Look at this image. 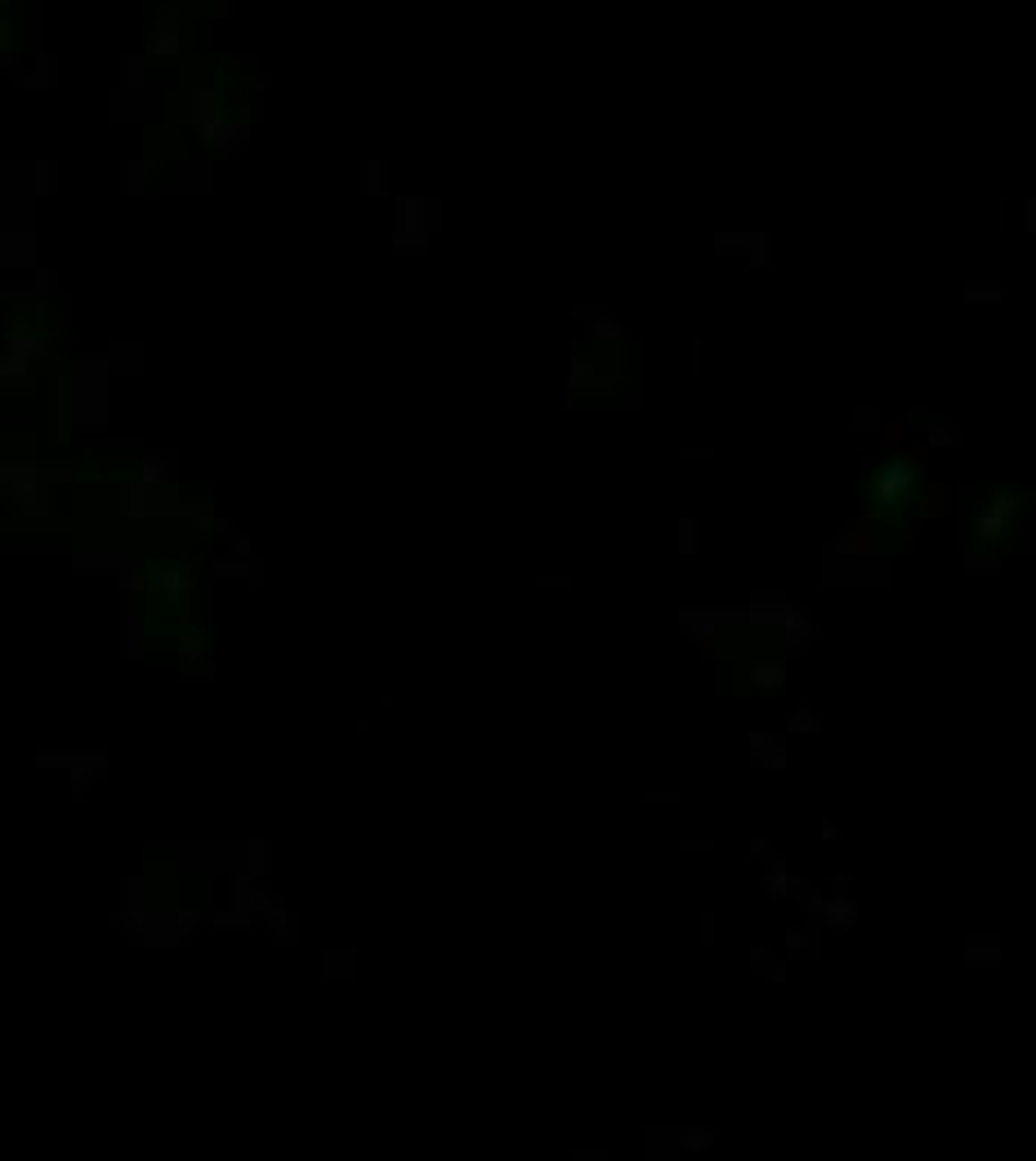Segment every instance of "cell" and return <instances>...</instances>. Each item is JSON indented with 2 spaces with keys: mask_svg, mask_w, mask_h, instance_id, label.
I'll return each mask as SVG.
<instances>
[{
  "mask_svg": "<svg viewBox=\"0 0 1036 1161\" xmlns=\"http://www.w3.org/2000/svg\"><path fill=\"white\" fill-rule=\"evenodd\" d=\"M817 916L826 920V929L849 934V929H853V920H858V903H849V898H831L826 907H817Z\"/></svg>",
  "mask_w": 1036,
  "mask_h": 1161,
  "instance_id": "1",
  "label": "cell"
},
{
  "mask_svg": "<svg viewBox=\"0 0 1036 1161\" xmlns=\"http://www.w3.org/2000/svg\"><path fill=\"white\" fill-rule=\"evenodd\" d=\"M750 750H755V760H759V764H773V769L786 764V746H782V737H773V733H750Z\"/></svg>",
  "mask_w": 1036,
  "mask_h": 1161,
  "instance_id": "2",
  "label": "cell"
},
{
  "mask_svg": "<svg viewBox=\"0 0 1036 1161\" xmlns=\"http://www.w3.org/2000/svg\"><path fill=\"white\" fill-rule=\"evenodd\" d=\"M750 679H755L759 688H782V684H786V670H782L778 661H759V666L750 670Z\"/></svg>",
  "mask_w": 1036,
  "mask_h": 1161,
  "instance_id": "3",
  "label": "cell"
},
{
  "mask_svg": "<svg viewBox=\"0 0 1036 1161\" xmlns=\"http://www.w3.org/2000/svg\"><path fill=\"white\" fill-rule=\"evenodd\" d=\"M778 867H782V862H773V875H764V894H769V898H786V889H795V884H800V880L782 875Z\"/></svg>",
  "mask_w": 1036,
  "mask_h": 1161,
  "instance_id": "4",
  "label": "cell"
},
{
  "mask_svg": "<svg viewBox=\"0 0 1036 1161\" xmlns=\"http://www.w3.org/2000/svg\"><path fill=\"white\" fill-rule=\"evenodd\" d=\"M791 728H795V733H813V728H817V715H813V706H809V702H800V706H795V715H791Z\"/></svg>",
  "mask_w": 1036,
  "mask_h": 1161,
  "instance_id": "5",
  "label": "cell"
},
{
  "mask_svg": "<svg viewBox=\"0 0 1036 1161\" xmlns=\"http://www.w3.org/2000/svg\"><path fill=\"white\" fill-rule=\"evenodd\" d=\"M679 1139H683V1148H697V1152L715 1148V1135H711V1130H683Z\"/></svg>",
  "mask_w": 1036,
  "mask_h": 1161,
  "instance_id": "6",
  "label": "cell"
},
{
  "mask_svg": "<svg viewBox=\"0 0 1036 1161\" xmlns=\"http://www.w3.org/2000/svg\"><path fill=\"white\" fill-rule=\"evenodd\" d=\"M786 947H791V956H800V951H813V938H809V934H804V925H800V929H791V934H786Z\"/></svg>",
  "mask_w": 1036,
  "mask_h": 1161,
  "instance_id": "7",
  "label": "cell"
},
{
  "mask_svg": "<svg viewBox=\"0 0 1036 1161\" xmlns=\"http://www.w3.org/2000/svg\"><path fill=\"white\" fill-rule=\"evenodd\" d=\"M161 590H166V599H179L183 594V577L179 572H161Z\"/></svg>",
  "mask_w": 1036,
  "mask_h": 1161,
  "instance_id": "8",
  "label": "cell"
},
{
  "mask_svg": "<svg viewBox=\"0 0 1036 1161\" xmlns=\"http://www.w3.org/2000/svg\"><path fill=\"white\" fill-rule=\"evenodd\" d=\"M903 483H907V469H898V473H889L884 483H880V492H884V496H893V492L903 487Z\"/></svg>",
  "mask_w": 1036,
  "mask_h": 1161,
  "instance_id": "9",
  "label": "cell"
},
{
  "mask_svg": "<svg viewBox=\"0 0 1036 1161\" xmlns=\"http://www.w3.org/2000/svg\"><path fill=\"white\" fill-rule=\"evenodd\" d=\"M750 849H755V858H759V862H769V867H773V862H782V858H778V853H773L769 845H759V840H755Z\"/></svg>",
  "mask_w": 1036,
  "mask_h": 1161,
  "instance_id": "10",
  "label": "cell"
}]
</instances>
